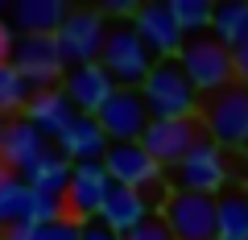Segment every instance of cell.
I'll return each instance as SVG.
<instances>
[{"instance_id": "cell-9", "label": "cell", "mask_w": 248, "mask_h": 240, "mask_svg": "<svg viewBox=\"0 0 248 240\" xmlns=\"http://www.w3.org/2000/svg\"><path fill=\"white\" fill-rule=\"evenodd\" d=\"M161 220L174 240H215V199L190 195V191H170L161 199Z\"/></svg>"}, {"instance_id": "cell-1", "label": "cell", "mask_w": 248, "mask_h": 240, "mask_svg": "<svg viewBox=\"0 0 248 240\" xmlns=\"http://www.w3.org/2000/svg\"><path fill=\"white\" fill-rule=\"evenodd\" d=\"M137 96H141L149 120H186V116H199V104H203L195 96V87L186 83L178 58L153 63L149 75H145V83L137 87Z\"/></svg>"}, {"instance_id": "cell-32", "label": "cell", "mask_w": 248, "mask_h": 240, "mask_svg": "<svg viewBox=\"0 0 248 240\" xmlns=\"http://www.w3.org/2000/svg\"><path fill=\"white\" fill-rule=\"evenodd\" d=\"M4 178H9V170H4V166H0V182H4Z\"/></svg>"}, {"instance_id": "cell-23", "label": "cell", "mask_w": 248, "mask_h": 240, "mask_svg": "<svg viewBox=\"0 0 248 240\" xmlns=\"http://www.w3.org/2000/svg\"><path fill=\"white\" fill-rule=\"evenodd\" d=\"M166 9H170V17H174V25H178L182 37L211 33V4L207 0H170Z\"/></svg>"}, {"instance_id": "cell-15", "label": "cell", "mask_w": 248, "mask_h": 240, "mask_svg": "<svg viewBox=\"0 0 248 240\" xmlns=\"http://www.w3.org/2000/svg\"><path fill=\"white\" fill-rule=\"evenodd\" d=\"M46 149H50V141H46V137L29 125L25 116H17V120H9V125H4V137H0V166L9 170V174L21 178Z\"/></svg>"}, {"instance_id": "cell-21", "label": "cell", "mask_w": 248, "mask_h": 240, "mask_svg": "<svg viewBox=\"0 0 248 240\" xmlns=\"http://www.w3.org/2000/svg\"><path fill=\"white\" fill-rule=\"evenodd\" d=\"M215 240H248V203L240 187L215 195Z\"/></svg>"}, {"instance_id": "cell-17", "label": "cell", "mask_w": 248, "mask_h": 240, "mask_svg": "<svg viewBox=\"0 0 248 240\" xmlns=\"http://www.w3.org/2000/svg\"><path fill=\"white\" fill-rule=\"evenodd\" d=\"M75 116H79V112L66 104V96H62L58 87H50V91H33V96H29V104H25V120L46 137V141H58V137L71 128Z\"/></svg>"}, {"instance_id": "cell-2", "label": "cell", "mask_w": 248, "mask_h": 240, "mask_svg": "<svg viewBox=\"0 0 248 240\" xmlns=\"http://www.w3.org/2000/svg\"><path fill=\"white\" fill-rule=\"evenodd\" d=\"M95 63L104 66V75L112 79V87L137 91L145 83V75H149V66H153V54L141 46V37L133 33L128 21H108L104 46H99V58H95Z\"/></svg>"}, {"instance_id": "cell-18", "label": "cell", "mask_w": 248, "mask_h": 240, "mask_svg": "<svg viewBox=\"0 0 248 240\" xmlns=\"http://www.w3.org/2000/svg\"><path fill=\"white\" fill-rule=\"evenodd\" d=\"M104 149H108V137H104V128L95 125V116H75L71 128L58 137V153L71 161V166L75 161H99Z\"/></svg>"}, {"instance_id": "cell-16", "label": "cell", "mask_w": 248, "mask_h": 240, "mask_svg": "<svg viewBox=\"0 0 248 240\" xmlns=\"http://www.w3.org/2000/svg\"><path fill=\"white\" fill-rule=\"evenodd\" d=\"M149 199L141 195V191H128V187H112L108 191V199L99 203V215L95 220L104 224L108 232H116V236H128V232L137 228V224L149 220Z\"/></svg>"}, {"instance_id": "cell-24", "label": "cell", "mask_w": 248, "mask_h": 240, "mask_svg": "<svg viewBox=\"0 0 248 240\" xmlns=\"http://www.w3.org/2000/svg\"><path fill=\"white\" fill-rule=\"evenodd\" d=\"M29 215V187L17 174H9L0 182V228H17Z\"/></svg>"}, {"instance_id": "cell-7", "label": "cell", "mask_w": 248, "mask_h": 240, "mask_svg": "<svg viewBox=\"0 0 248 240\" xmlns=\"http://www.w3.org/2000/svg\"><path fill=\"white\" fill-rule=\"evenodd\" d=\"M99 166L108 170V178H112V187H128V191H141L145 199H149V191L166 182V170L157 166V161L149 158V153L141 149L137 141H124V145H108L104 158H99ZM153 207V203H149Z\"/></svg>"}, {"instance_id": "cell-6", "label": "cell", "mask_w": 248, "mask_h": 240, "mask_svg": "<svg viewBox=\"0 0 248 240\" xmlns=\"http://www.w3.org/2000/svg\"><path fill=\"white\" fill-rule=\"evenodd\" d=\"M199 141H207L203 120H199V116H186V120H149L137 145H141L161 170H174Z\"/></svg>"}, {"instance_id": "cell-13", "label": "cell", "mask_w": 248, "mask_h": 240, "mask_svg": "<svg viewBox=\"0 0 248 240\" xmlns=\"http://www.w3.org/2000/svg\"><path fill=\"white\" fill-rule=\"evenodd\" d=\"M128 25L141 37V46L153 54V63L178 58V50H182V42H186V37L178 33V25H174V17H170L166 4H137V13H133Z\"/></svg>"}, {"instance_id": "cell-33", "label": "cell", "mask_w": 248, "mask_h": 240, "mask_svg": "<svg viewBox=\"0 0 248 240\" xmlns=\"http://www.w3.org/2000/svg\"><path fill=\"white\" fill-rule=\"evenodd\" d=\"M244 203H248V187H244Z\"/></svg>"}, {"instance_id": "cell-8", "label": "cell", "mask_w": 248, "mask_h": 240, "mask_svg": "<svg viewBox=\"0 0 248 240\" xmlns=\"http://www.w3.org/2000/svg\"><path fill=\"white\" fill-rule=\"evenodd\" d=\"M170 174H174V187H178V191L211 195V199H215L223 187H228L232 166H228V153H223V149H215L211 141H199L195 149H190L174 170H170Z\"/></svg>"}, {"instance_id": "cell-20", "label": "cell", "mask_w": 248, "mask_h": 240, "mask_svg": "<svg viewBox=\"0 0 248 240\" xmlns=\"http://www.w3.org/2000/svg\"><path fill=\"white\" fill-rule=\"evenodd\" d=\"M62 21H66V4L62 0H21L13 9V25L25 37H54Z\"/></svg>"}, {"instance_id": "cell-26", "label": "cell", "mask_w": 248, "mask_h": 240, "mask_svg": "<svg viewBox=\"0 0 248 240\" xmlns=\"http://www.w3.org/2000/svg\"><path fill=\"white\" fill-rule=\"evenodd\" d=\"M33 240H79V224H75V220L33 224Z\"/></svg>"}, {"instance_id": "cell-5", "label": "cell", "mask_w": 248, "mask_h": 240, "mask_svg": "<svg viewBox=\"0 0 248 240\" xmlns=\"http://www.w3.org/2000/svg\"><path fill=\"white\" fill-rule=\"evenodd\" d=\"M104 29L108 17L99 9H66V21L54 33V46H58L62 66H87L99 58V46H104Z\"/></svg>"}, {"instance_id": "cell-12", "label": "cell", "mask_w": 248, "mask_h": 240, "mask_svg": "<svg viewBox=\"0 0 248 240\" xmlns=\"http://www.w3.org/2000/svg\"><path fill=\"white\" fill-rule=\"evenodd\" d=\"M95 125L104 128L108 145H124V141H141L145 125H149V112H145L141 96L137 91L116 87L112 96L104 99V108L95 112Z\"/></svg>"}, {"instance_id": "cell-27", "label": "cell", "mask_w": 248, "mask_h": 240, "mask_svg": "<svg viewBox=\"0 0 248 240\" xmlns=\"http://www.w3.org/2000/svg\"><path fill=\"white\" fill-rule=\"evenodd\" d=\"M120 240H174L170 236V228H166V220L161 215H149L145 224H137L128 236H120Z\"/></svg>"}, {"instance_id": "cell-31", "label": "cell", "mask_w": 248, "mask_h": 240, "mask_svg": "<svg viewBox=\"0 0 248 240\" xmlns=\"http://www.w3.org/2000/svg\"><path fill=\"white\" fill-rule=\"evenodd\" d=\"M4 125H9V120H4V116H0V137H4Z\"/></svg>"}, {"instance_id": "cell-19", "label": "cell", "mask_w": 248, "mask_h": 240, "mask_svg": "<svg viewBox=\"0 0 248 240\" xmlns=\"http://www.w3.org/2000/svg\"><path fill=\"white\" fill-rule=\"evenodd\" d=\"M21 182H25L33 195H46V199H58V203H62L66 182H71V161L62 158L58 149H46L42 158H37L33 166L21 174Z\"/></svg>"}, {"instance_id": "cell-22", "label": "cell", "mask_w": 248, "mask_h": 240, "mask_svg": "<svg viewBox=\"0 0 248 240\" xmlns=\"http://www.w3.org/2000/svg\"><path fill=\"white\" fill-rule=\"evenodd\" d=\"M211 37H219L228 50L248 42V0H228L219 9H211Z\"/></svg>"}, {"instance_id": "cell-14", "label": "cell", "mask_w": 248, "mask_h": 240, "mask_svg": "<svg viewBox=\"0 0 248 240\" xmlns=\"http://www.w3.org/2000/svg\"><path fill=\"white\" fill-rule=\"evenodd\" d=\"M58 91L66 96V104H71L79 116H95L116 87H112V79L104 75L99 63H87V66H71V71L62 75V87Z\"/></svg>"}, {"instance_id": "cell-28", "label": "cell", "mask_w": 248, "mask_h": 240, "mask_svg": "<svg viewBox=\"0 0 248 240\" xmlns=\"http://www.w3.org/2000/svg\"><path fill=\"white\" fill-rule=\"evenodd\" d=\"M232 71H236V83L248 87V42H240L236 50H232Z\"/></svg>"}, {"instance_id": "cell-29", "label": "cell", "mask_w": 248, "mask_h": 240, "mask_svg": "<svg viewBox=\"0 0 248 240\" xmlns=\"http://www.w3.org/2000/svg\"><path fill=\"white\" fill-rule=\"evenodd\" d=\"M79 240H120V236L108 232L99 220H87V224H79Z\"/></svg>"}, {"instance_id": "cell-4", "label": "cell", "mask_w": 248, "mask_h": 240, "mask_svg": "<svg viewBox=\"0 0 248 240\" xmlns=\"http://www.w3.org/2000/svg\"><path fill=\"white\" fill-rule=\"evenodd\" d=\"M199 120H203V137L215 149H248V87L232 83L207 96Z\"/></svg>"}, {"instance_id": "cell-25", "label": "cell", "mask_w": 248, "mask_h": 240, "mask_svg": "<svg viewBox=\"0 0 248 240\" xmlns=\"http://www.w3.org/2000/svg\"><path fill=\"white\" fill-rule=\"evenodd\" d=\"M29 96H33V87H29L13 66H0V116L21 112V108L29 104Z\"/></svg>"}, {"instance_id": "cell-11", "label": "cell", "mask_w": 248, "mask_h": 240, "mask_svg": "<svg viewBox=\"0 0 248 240\" xmlns=\"http://www.w3.org/2000/svg\"><path fill=\"white\" fill-rule=\"evenodd\" d=\"M9 66H13V71H17L33 91L58 87V79L66 75V66H62V58H58L54 37H21V42L13 46Z\"/></svg>"}, {"instance_id": "cell-30", "label": "cell", "mask_w": 248, "mask_h": 240, "mask_svg": "<svg viewBox=\"0 0 248 240\" xmlns=\"http://www.w3.org/2000/svg\"><path fill=\"white\" fill-rule=\"evenodd\" d=\"M13 46H17V33H13V25H9V21H0V66H9Z\"/></svg>"}, {"instance_id": "cell-3", "label": "cell", "mask_w": 248, "mask_h": 240, "mask_svg": "<svg viewBox=\"0 0 248 240\" xmlns=\"http://www.w3.org/2000/svg\"><path fill=\"white\" fill-rule=\"evenodd\" d=\"M178 66H182L186 83L195 87V96H215V91L232 87L236 71H232V50L211 33L186 37L178 50Z\"/></svg>"}, {"instance_id": "cell-10", "label": "cell", "mask_w": 248, "mask_h": 240, "mask_svg": "<svg viewBox=\"0 0 248 240\" xmlns=\"http://www.w3.org/2000/svg\"><path fill=\"white\" fill-rule=\"evenodd\" d=\"M112 191V178L99 161H75L71 166V182H66V195H62V215L75 224H87L99 215V203Z\"/></svg>"}]
</instances>
